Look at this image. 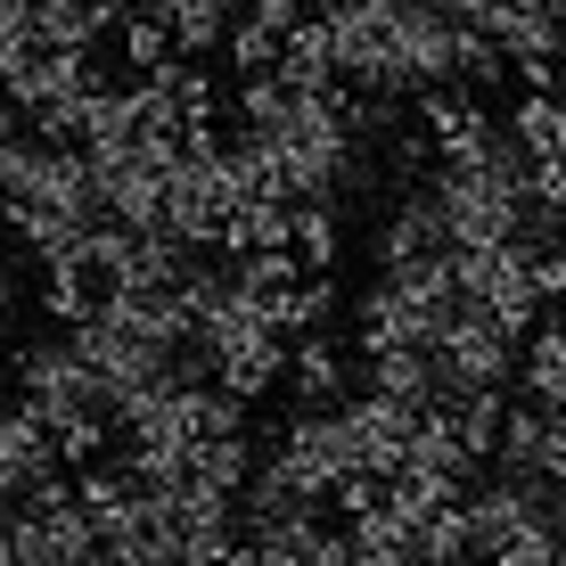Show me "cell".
<instances>
[{
    "mask_svg": "<svg viewBox=\"0 0 566 566\" xmlns=\"http://www.w3.org/2000/svg\"><path fill=\"white\" fill-rule=\"evenodd\" d=\"M247 17H255V25H271V33H287L304 17V0H247Z\"/></svg>",
    "mask_w": 566,
    "mask_h": 566,
    "instance_id": "21",
    "label": "cell"
},
{
    "mask_svg": "<svg viewBox=\"0 0 566 566\" xmlns=\"http://www.w3.org/2000/svg\"><path fill=\"white\" fill-rule=\"evenodd\" d=\"M83 558H107V542H99L91 501L74 493V476L57 468L33 493H17L9 525H0V566H83Z\"/></svg>",
    "mask_w": 566,
    "mask_h": 566,
    "instance_id": "3",
    "label": "cell"
},
{
    "mask_svg": "<svg viewBox=\"0 0 566 566\" xmlns=\"http://www.w3.org/2000/svg\"><path fill=\"white\" fill-rule=\"evenodd\" d=\"M369 361V386H386L395 402H411V411H436L443 402V369H436V345H378Z\"/></svg>",
    "mask_w": 566,
    "mask_h": 566,
    "instance_id": "11",
    "label": "cell"
},
{
    "mask_svg": "<svg viewBox=\"0 0 566 566\" xmlns=\"http://www.w3.org/2000/svg\"><path fill=\"white\" fill-rule=\"evenodd\" d=\"M33 42V0H0V57Z\"/></svg>",
    "mask_w": 566,
    "mask_h": 566,
    "instance_id": "20",
    "label": "cell"
},
{
    "mask_svg": "<svg viewBox=\"0 0 566 566\" xmlns=\"http://www.w3.org/2000/svg\"><path fill=\"white\" fill-rule=\"evenodd\" d=\"M542 468L566 476V402H542Z\"/></svg>",
    "mask_w": 566,
    "mask_h": 566,
    "instance_id": "19",
    "label": "cell"
},
{
    "mask_svg": "<svg viewBox=\"0 0 566 566\" xmlns=\"http://www.w3.org/2000/svg\"><path fill=\"white\" fill-rule=\"evenodd\" d=\"M345 427H354V452H361V468L395 476L402 452H411V436H419V411H411V402H395L386 386H361V395H345Z\"/></svg>",
    "mask_w": 566,
    "mask_h": 566,
    "instance_id": "9",
    "label": "cell"
},
{
    "mask_svg": "<svg viewBox=\"0 0 566 566\" xmlns=\"http://www.w3.org/2000/svg\"><path fill=\"white\" fill-rule=\"evenodd\" d=\"M354 468H361V452H354V427H345V402H296L255 452V476L287 484L304 501H337V484Z\"/></svg>",
    "mask_w": 566,
    "mask_h": 566,
    "instance_id": "2",
    "label": "cell"
},
{
    "mask_svg": "<svg viewBox=\"0 0 566 566\" xmlns=\"http://www.w3.org/2000/svg\"><path fill=\"white\" fill-rule=\"evenodd\" d=\"M328 312H337V280H328V271H296L280 296H263V321L280 328V337H304V328H321Z\"/></svg>",
    "mask_w": 566,
    "mask_h": 566,
    "instance_id": "14",
    "label": "cell"
},
{
    "mask_svg": "<svg viewBox=\"0 0 566 566\" xmlns=\"http://www.w3.org/2000/svg\"><path fill=\"white\" fill-rule=\"evenodd\" d=\"M452 271H460V296L501 312L510 328H534L542 312V280H534V247L525 239H484V247H452Z\"/></svg>",
    "mask_w": 566,
    "mask_h": 566,
    "instance_id": "7",
    "label": "cell"
},
{
    "mask_svg": "<svg viewBox=\"0 0 566 566\" xmlns=\"http://www.w3.org/2000/svg\"><path fill=\"white\" fill-rule=\"evenodd\" d=\"M280 74H287V83H304V91H337V83H345L321 17H296V25H287V42H280Z\"/></svg>",
    "mask_w": 566,
    "mask_h": 566,
    "instance_id": "15",
    "label": "cell"
},
{
    "mask_svg": "<svg viewBox=\"0 0 566 566\" xmlns=\"http://www.w3.org/2000/svg\"><path fill=\"white\" fill-rule=\"evenodd\" d=\"M517 378H525V395H534V402H566V321L525 328V345H517Z\"/></svg>",
    "mask_w": 566,
    "mask_h": 566,
    "instance_id": "16",
    "label": "cell"
},
{
    "mask_svg": "<svg viewBox=\"0 0 566 566\" xmlns=\"http://www.w3.org/2000/svg\"><path fill=\"white\" fill-rule=\"evenodd\" d=\"M287 247H296V263L304 271H328V263H337V198H304L296 206V230H287Z\"/></svg>",
    "mask_w": 566,
    "mask_h": 566,
    "instance_id": "17",
    "label": "cell"
},
{
    "mask_svg": "<svg viewBox=\"0 0 566 566\" xmlns=\"http://www.w3.org/2000/svg\"><path fill=\"white\" fill-rule=\"evenodd\" d=\"M510 132L525 140V156H566V83H525L510 107Z\"/></svg>",
    "mask_w": 566,
    "mask_h": 566,
    "instance_id": "12",
    "label": "cell"
},
{
    "mask_svg": "<svg viewBox=\"0 0 566 566\" xmlns=\"http://www.w3.org/2000/svg\"><path fill=\"white\" fill-rule=\"evenodd\" d=\"M460 312H468V296H460L452 255L378 263V280H369L361 304H354V337H361V354H378V345H436Z\"/></svg>",
    "mask_w": 566,
    "mask_h": 566,
    "instance_id": "1",
    "label": "cell"
},
{
    "mask_svg": "<svg viewBox=\"0 0 566 566\" xmlns=\"http://www.w3.org/2000/svg\"><path fill=\"white\" fill-rule=\"evenodd\" d=\"M9 510H17V493H9V484H0V525H9Z\"/></svg>",
    "mask_w": 566,
    "mask_h": 566,
    "instance_id": "23",
    "label": "cell"
},
{
    "mask_svg": "<svg viewBox=\"0 0 566 566\" xmlns=\"http://www.w3.org/2000/svg\"><path fill=\"white\" fill-rule=\"evenodd\" d=\"M17 402H25L50 436L57 427H83V419H115V386L99 378V361L74 345V328L17 354Z\"/></svg>",
    "mask_w": 566,
    "mask_h": 566,
    "instance_id": "4",
    "label": "cell"
},
{
    "mask_svg": "<svg viewBox=\"0 0 566 566\" xmlns=\"http://www.w3.org/2000/svg\"><path fill=\"white\" fill-rule=\"evenodd\" d=\"M239 525H247V558H271V566H337L345 558V542L321 517V501L287 493L271 476H255L239 493Z\"/></svg>",
    "mask_w": 566,
    "mask_h": 566,
    "instance_id": "5",
    "label": "cell"
},
{
    "mask_svg": "<svg viewBox=\"0 0 566 566\" xmlns=\"http://www.w3.org/2000/svg\"><path fill=\"white\" fill-rule=\"evenodd\" d=\"M517 345H525V328H510L501 312H484V304H468L460 321L436 337L443 402H468V395H510V378H517Z\"/></svg>",
    "mask_w": 566,
    "mask_h": 566,
    "instance_id": "6",
    "label": "cell"
},
{
    "mask_svg": "<svg viewBox=\"0 0 566 566\" xmlns=\"http://www.w3.org/2000/svg\"><path fill=\"white\" fill-rule=\"evenodd\" d=\"M280 42H287V33H271V25H255V17H230V33H222V50H213V57H230V66H239V74H263V66H280Z\"/></svg>",
    "mask_w": 566,
    "mask_h": 566,
    "instance_id": "18",
    "label": "cell"
},
{
    "mask_svg": "<svg viewBox=\"0 0 566 566\" xmlns=\"http://www.w3.org/2000/svg\"><path fill=\"white\" fill-rule=\"evenodd\" d=\"M57 468H66V452H57V436L25 411V402L0 411V484H9V493H33V484L57 476Z\"/></svg>",
    "mask_w": 566,
    "mask_h": 566,
    "instance_id": "10",
    "label": "cell"
},
{
    "mask_svg": "<svg viewBox=\"0 0 566 566\" xmlns=\"http://www.w3.org/2000/svg\"><path fill=\"white\" fill-rule=\"evenodd\" d=\"M9 304H17V287H9V280H0V321H9Z\"/></svg>",
    "mask_w": 566,
    "mask_h": 566,
    "instance_id": "22",
    "label": "cell"
},
{
    "mask_svg": "<svg viewBox=\"0 0 566 566\" xmlns=\"http://www.w3.org/2000/svg\"><path fill=\"white\" fill-rule=\"evenodd\" d=\"M287 395L296 402H345V354L321 328H304V337L287 345Z\"/></svg>",
    "mask_w": 566,
    "mask_h": 566,
    "instance_id": "13",
    "label": "cell"
},
{
    "mask_svg": "<svg viewBox=\"0 0 566 566\" xmlns=\"http://www.w3.org/2000/svg\"><path fill=\"white\" fill-rule=\"evenodd\" d=\"M452 247H460V230H452V206H443L436 172H427V181H402V198L386 206V222H378V263H436V255H452Z\"/></svg>",
    "mask_w": 566,
    "mask_h": 566,
    "instance_id": "8",
    "label": "cell"
}]
</instances>
